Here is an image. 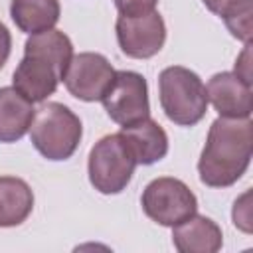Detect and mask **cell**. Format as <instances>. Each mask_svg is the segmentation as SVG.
Returning <instances> with one entry per match:
<instances>
[{"instance_id":"7","label":"cell","mask_w":253,"mask_h":253,"mask_svg":"<svg viewBox=\"0 0 253 253\" xmlns=\"http://www.w3.org/2000/svg\"><path fill=\"white\" fill-rule=\"evenodd\" d=\"M101 103L111 121L121 125V128L136 125L150 117L148 83L136 71H115V77L101 97Z\"/></svg>"},{"instance_id":"10","label":"cell","mask_w":253,"mask_h":253,"mask_svg":"<svg viewBox=\"0 0 253 253\" xmlns=\"http://www.w3.org/2000/svg\"><path fill=\"white\" fill-rule=\"evenodd\" d=\"M208 103L213 105L219 117L249 119L253 111V89L239 75L221 71L211 75L206 85Z\"/></svg>"},{"instance_id":"16","label":"cell","mask_w":253,"mask_h":253,"mask_svg":"<svg viewBox=\"0 0 253 253\" xmlns=\"http://www.w3.org/2000/svg\"><path fill=\"white\" fill-rule=\"evenodd\" d=\"M251 16H253V0H235L221 12L219 18H223L233 38L241 40L243 43H251V36H253Z\"/></svg>"},{"instance_id":"14","label":"cell","mask_w":253,"mask_h":253,"mask_svg":"<svg viewBox=\"0 0 253 253\" xmlns=\"http://www.w3.org/2000/svg\"><path fill=\"white\" fill-rule=\"evenodd\" d=\"M34 210V192L18 176H0V227H16Z\"/></svg>"},{"instance_id":"21","label":"cell","mask_w":253,"mask_h":253,"mask_svg":"<svg viewBox=\"0 0 253 253\" xmlns=\"http://www.w3.org/2000/svg\"><path fill=\"white\" fill-rule=\"evenodd\" d=\"M202 2H204V6H206L210 12H213V14L221 16V12H223L229 4H233L235 0H202Z\"/></svg>"},{"instance_id":"6","label":"cell","mask_w":253,"mask_h":253,"mask_svg":"<svg viewBox=\"0 0 253 253\" xmlns=\"http://www.w3.org/2000/svg\"><path fill=\"white\" fill-rule=\"evenodd\" d=\"M140 206L146 217L164 227H174L198 211L194 192L172 176H160L148 182L142 190Z\"/></svg>"},{"instance_id":"13","label":"cell","mask_w":253,"mask_h":253,"mask_svg":"<svg viewBox=\"0 0 253 253\" xmlns=\"http://www.w3.org/2000/svg\"><path fill=\"white\" fill-rule=\"evenodd\" d=\"M36 109L14 87H0V142L20 140L34 121Z\"/></svg>"},{"instance_id":"20","label":"cell","mask_w":253,"mask_h":253,"mask_svg":"<svg viewBox=\"0 0 253 253\" xmlns=\"http://www.w3.org/2000/svg\"><path fill=\"white\" fill-rule=\"evenodd\" d=\"M10 51H12V36L8 32V28L0 22V69L6 65Z\"/></svg>"},{"instance_id":"15","label":"cell","mask_w":253,"mask_h":253,"mask_svg":"<svg viewBox=\"0 0 253 253\" xmlns=\"http://www.w3.org/2000/svg\"><path fill=\"white\" fill-rule=\"evenodd\" d=\"M10 16L24 34H40L55 28L61 16L59 0H12Z\"/></svg>"},{"instance_id":"8","label":"cell","mask_w":253,"mask_h":253,"mask_svg":"<svg viewBox=\"0 0 253 253\" xmlns=\"http://www.w3.org/2000/svg\"><path fill=\"white\" fill-rule=\"evenodd\" d=\"M115 32L121 51L132 59H148L156 55L166 42V24L156 10L140 16L119 14Z\"/></svg>"},{"instance_id":"1","label":"cell","mask_w":253,"mask_h":253,"mask_svg":"<svg viewBox=\"0 0 253 253\" xmlns=\"http://www.w3.org/2000/svg\"><path fill=\"white\" fill-rule=\"evenodd\" d=\"M253 154V123L251 119L217 117L198 160L202 184L210 188L233 186L249 168Z\"/></svg>"},{"instance_id":"19","label":"cell","mask_w":253,"mask_h":253,"mask_svg":"<svg viewBox=\"0 0 253 253\" xmlns=\"http://www.w3.org/2000/svg\"><path fill=\"white\" fill-rule=\"evenodd\" d=\"M235 75H239L245 83L253 85V71H251V43H245L243 51L235 59Z\"/></svg>"},{"instance_id":"18","label":"cell","mask_w":253,"mask_h":253,"mask_svg":"<svg viewBox=\"0 0 253 253\" xmlns=\"http://www.w3.org/2000/svg\"><path fill=\"white\" fill-rule=\"evenodd\" d=\"M247 198H249V192H245V194L235 202V206H233V223H235L239 229H243L245 233H249V231H251V225H249L251 215H249Z\"/></svg>"},{"instance_id":"2","label":"cell","mask_w":253,"mask_h":253,"mask_svg":"<svg viewBox=\"0 0 253 253\" xmlns=\"http://www.w3.org/2000/svg\"><path fill=\"white\" fill-rule=\"evenodd\" d=\"M73 57V43L61 30L32 34L24 43V57L14 69L12 87L28 101L42 103L55 93Z\"/></svg>"},{"instance_id":"4","label":"cell","mask_w":253,"mask_h":253,"mask_svg":"<svg viewBox=\"0 0 253 253\" xmlns=\"http://www.w3.org/2000/svg\"><path fill=\"white\" fill-rule=\"evenodd\" d=\"M83 136L79 117L63 103L42 105L30 125L34 148L47 160L59 162L73 156Z\"/></svg>"},{"instance_id":"17","label":"cell","mask_w":253,"mask_h":253,"mask_svg":"<svg viewBox=\"0 0 253 253\" xmlns=\"http://www.w3.org/2000/svg\"><path fill=\"white\" fill-rule=\"evenodd\" d=\"M115 8L123 16H140L146 12H152L158 4V0H113Z\"/></svg>"},{"instance_id":"12","label":"cell","mask_w":253,"mask_h":253,"mask_svg":"<svg viewBox=\"0 0 253 253\" xmlns=\"http://www.w3.org/2000/svg\"><path fill=\"white\" fill-rule=\"evenodd\" d=\"M121 132L126 138V142L136 158V164L150 166L168 154V134L150 117L142 119L136 125L125 126Z\"/></svg>"},{"instance_id":"9","label":"cell","mask_w":253,"mask_h":253,"mask_svg":"<svg viewBox=\"0 0 253 253\" xmlns=\"http://www.w3.org/2000/svg\"><path fill=\"white\" fill-rule=\"evenodd\" d=\"M115 77V69L109 59L95 51H83L71 57L67 71L63 75V83L79 101H101L105 91L109 89Z\"/></svg>"},{"instance_id":"3","label":"cell","mask_w":253,"mask_h":253,"mask_svg":"<svg viewBox=\"0 0 253 253\" xmlns=\"http://www.w3.org/2000/svg\"><path fill=\"white\" fill-rule=\"evenodd\" d=\"M160 107L178 126H194L208 113V93L200 75L182 65H170L158 75Z\"/></svg>"},{"instance_id":"11","label":"cell","mask_w":253,"mask_h":253,"mask_svg":"<svg viewBox=\"0 0 253 253\" xmlns=\"http://www.w3.org/2000/svg\"><path fill=\"white\" fill-rule=\"evenodd\" d=\"M172 243L180 253H215L223 245V235L213 219L194 213L172 227Z\"/></svg>"},{"instance_id":"5","label":"cell","mask_w":253,"mask_h":253,"mask_svg":"<svg viewBox=\"0 0 253 253\" xmlns=\"http://www.w3.org/2000/svg\"><path fill=\"white\" fill-rule=\"evenodd\" d=\"M134 168L136 158L123 132H113L99 138L89 150V182L105 196L121 194L130 184Z\"/></svg>"}]
</instances>
